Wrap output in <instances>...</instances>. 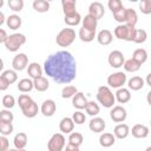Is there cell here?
I'll return each instance as SVG.
<instances>
[{
  "label": "cell",
  "mask_w": 151,
  "mask_h": 151,
  "mask_svg": "<svg viewBox=\"0 0 151 151\" xmlns=\"http://www.w3.org/2000/svg\"><path fill=\"white\" fill-rule=\"evenodd\" d=\"M45 73L58 84H68L77 76V61L68 51H58L44 63Z\"/></svg>",
  "instance_id": "1"
},
{
  "label": "cell",
  "mask_w": 151,
  "mask_h": 151,
  "mask_svg": "<svg viewBox=\"0 0 151 151\" xmlns=\"http://www.w3.org/2000/svg\"><path fill=\"white\" fill-rule=\"evenodd\" d=\"M97 100L104 106V107H113V104L116 101L114 94L107 86H99L97 91Z\"/></svg>",
  "instance_id": "2"
},
{
  "label": "cell",
  "mask_w": 151,
  "mask_h": 151,
  "mask_svg": "<svg viewBox=\"0 0 151 151\" xmlns=\"http://www.w3.org/2000/svg\"><path fill=\"white\" fill-rule=\"evenodd\" d=\"M26 42V37L21 33H13L7 35L6 40H5V47L9 51V52H17L24 44Z\"/></svg>",
  "instance_id": "3"
},
{
  "label": "cell",
  "mask_w": 151,
  "mask_h": 151,
  "mask_svg": "<svg viewBox=\"0 0 151 151\" xmlns=\"http://www.w3.org/2000/svg\"><path fill=\"white\" fill-rule=\"evenodd\" d=\"M76 39V32L73 28H63L55 38L57 44L60 47H67L70 46Z\"/></svg>",
  "instance_id": "4"
},
{
  "label": "cell",
  "mask_w": 151,
  "mask_h": 151,
  "mask_svg": "<svg viewBox=\"0 0 151 151\" xmlns=\"http://www.w3.org/2000/svg\"><path fill=\"white\" fill-rule=\"evenodd\" d=\"M65 137L63 133H54L48 143H47V149L48 151H63V149L65 147Z\"/></svg>",
  "instance_id": "5"
},
{
  "label": "cell",
  "mask_w": 151,
  "mask_h": 151,
  "mask_svg": "<svg viewBox=\"0 0 151 151\" xmlns=\"http://www.w3.org/2000/svg\"><path fill=\"white\" fill-rule=\"evenodd\" d=\"M126 83V74L124 72H114L107 77V85L113 88H120Z\"/></svg>",
  "instance_id": "6"
},
{
  "label": "cell",
  "mask_w": 151,
  "mask_h": 151,
  "mask_svg": "<svg viewBox=\"0 0 151 151\" xmlns=\"http://www.w3.org/2000/svg\"><path fill=\"white\" fill-rule=\"evenodd\" d=\"M107 61H109V64H110L111 67L118 68V67L123 66V64L125 61V58H124V54L120 51L114 50V51L110 52L109 58H107Z\"/></svg>",
  "instance_id": "7"
},
{
  "label": "cell",
  "mask_w": 151,
  "mask_h": 151,
  "mask_svg": "<svg viewBox=\"0 0 151 151\" xmlns=\"http://www.w3.org/2000/svg\"><path fill=\"white\" fill-rule=\"evenodd\" d=\"M110 117L114 123H122L126 119L127 113H126V110L123 106L117 105V106H113L112 110L110 111Z\"/></svg>",
  "instance_id": "8"
},
{
  "label": "cell",
  "mask_w": 151,
  "mask_h": 151,
  "mask_svg": "<svg viewBox=\"0 0 151 151\" xmlns=\"http://www.w3.org/2000/svg\"><path fill=\"white\" fill-rule=\"evenodd\" d=\"M28 64V57L25 53H19L13 58L12 66L14 71H22Z\"/></svg>",
  "instance_id": "9"
},
{
  "label": "cell",
  "mask_w": 151,
  "mask_h": 151,
  "mask_svg": "<svg viewBox=\"0 0 151 151\" xmlns=\"http://www.w3.org/2000/svg\"><path fill=\"white\" fill-rule=\"evenodd\" d=\"M88 14L92 15L94 19H101L105 14V9H104V6L103 4H100L99 1H94V2H91L90 7H88Z\"/></svg>",
  "instance_id": "10"
},
{
  "label": "cell",
  "mask_w": 151,
  "mask_h": 151,
  "mask_svg": "<svg viewBox=\"0 0 151 151\" xmlns=\"http://www.w3.org/2000/svg\"><path fill=\"white\" fill-rule=\"evenodd\" d=\"M55 110H57V105H55V101L52 99L45 100L40 107V111L45 117H52L55 113Z\"/></svg>",
  "instance_id": "11"
},
{
  "label": "cell",
  "mask_w": 151,
  "mask_h": 151,
  "mask_svg": "<svg viewBox=\"0 0 151 151\" xmlns=\"http://www.w3.org/2000/svg\"><path fill=\"white\" fill-rule=\"evenodd\" d=\"M88 127L92 132L94 133H99V132H103L104 129L106 127V124H105V120L100 117H94L90 120L88 123Z\"/></svg>",
  "instance_id": "12"
},
{
  "label": "cell",
  "mask_w": 151,
  "mask_h": 151,
  "mask_svg": "<svg viewBox=\"0 0 151 151\" xmlns=\"http://www.w3.org/2000/svg\"><path fill=\"white\" fill-rule=\"evenodd\" d=\"M38 111H39V107H38V104L34 100H32L29 104H27L24 107H21L22 114L25 117H27V118H34L38 114Z\"/></svg>",
  "instance_id": "13"
},
{
  "label": "cell",
  "mask_w": 151,
  "mask_h": 151,
  "mask_svg": "<svg viewBox=\"0 0 151 151\" xmlns=\"http://www.w3.org/2000/svg\"><path fill=\"white\" fill-rule=\"evenodd\" d=\"M87 101H88V100L86 99V97H85V94H84L83 92H77V93L72 97V105H73L76 109H78V110L85 109Z\"/></svg>",
  "instance_id": "14"
},
{
  "label": "cell",
  "mask_w": 151,
  "mask_h": 151,
  "mask_svg": "<svg viewBox=\"0 0 151 151\" xmlns=\"http://www.w3.org/2000/svg\"><path fill=\"white\" fill-rule=\"evenodd\" d=\"M131 133L134 138H146L149 136V127L143 124H136L132 127Z\"/></svg>",
  "instance_id": "15"
},
{
  "label": "cell",
  "mask_w": 151,
  "mask_h": 151,
  "mask_svg": "<svg viewBox=\"0 0 151 151\" xmlns=\"http://www.w3.org/2000/svg\"><path fill=\"white\" fill-rule=\"evenodd\" d=\"M97 40H98V42L100 45H104V46L110 45L112 42V40H113V37H112L111 31H109V29H101L98 33V35H97Z\"/></svg>",
  "instance_id": "16"
},
{
  "label": "cell",
  "mask_w": 151,
  "mask_h": 151,
  "mask_svg": "<svg viewBox=\"0 0 151 151\" xmlns=\"http://www.w3.org/2000/svg\"><path fill=\"white\" fill-rule=\"evenodd\" d=\"M114 99L118 100V103L120 104H125V103H129L130 99H131V93L127 88L125 87H120L117 90L116 94H114Z\"/></svg>",
  "instance_id": "17"
},
{
  "label": "cell",
  "mask_w": 151,
  "mask_h": 151,
  "mask_svg": "<svg viewBox=\"0 0 151 151\" xmlns=\"http://www.w3.org/2000/svg\"><path fill=\"white\" fill-rule=\"evenodd\" d=\"M74 129V123L72 120V118L70 117H64L60 123H59V130L63 133H71Z\"/></svg>",
  "instance_id": "18"
},
{
  "label": "cell",
  "mask_w": 151,
  "mask_h": 151,
  "mask_svg": "<svg viewBox=\"0 0 151 151\" xmlns=\"http://www.w3.org/2000/svg\"><path fill=\"white\" fill-rule=\"evenodd\" d=\"M27 134L25 132H19L14 136V139H13V144H14V147L17 150H21V149H25L26 145H27Z\"/></svg>",
  "instance_id": "19"
},
{
  "label": "cell",
  "mask_w": 151,
  "mask_h": 151,
  "mask_svg": "<svg viewBox=\"0 0 151 151\" xmlns=\"http://www.w3.org/2000/svg\"><path fill=\"white\" fill-rule=\"evenodd\" d=\"M130 133L129 125L126 124H118L113 130V136L118 139H125Z\"/></svg>",
  "instance_id": "20"
},
{
  "label": "cell",
  "mask_w": 151,
  "mask_h": 151,
  "mask_svg": "<svg viewBox=\"0 0 151 151\" xmlns=\"http://www.w3.org/2000/svg\"><path fill=\"white\" fill-rule=\"evenodd\" d=\"M97 25H98V20L94 19L90 14L85 15V18L83 19V28H85V29H87L90 32H96Z\"/></svg>",
  "instance_id": "21"
},
{
  "label": "cell",
  "mask_w": 151,
  "mask_h": 151,
  "mask_svg": "<svg viewBox=\"0 0 151 151\" xmlns=\"http://www.w3.org/2000/svg\"><path fill=\"white\" fill-rule=\"evenodd\" d=\"M27 73H28V76H29L32 79H37V78L41 77V74H42V68H41V66H40L38 63H31V64H28Z\"/></svg>",
  "instance_id": "22"
},
{
  "label": "cell",
  "mask_w": 151,
  "mask_h": 151,
  "mask_svg": "<svg viewBox=\"0 0 151 151\" xmlns=\"http://www.w3.org/2000/svg\"><path fill=\"white\" fill-rule=\"evenodd\" d=\"M114 142H116V137L110 132L101 133L100 137H99V144L103 147H110L114 144Z\"/></svg>",
  "instance_id": "23"
},
{
  "label": "cell",
  "mask_w": 151,
  "mask_h": 151,
  "mask_svg": "<svg viewBox=\"0 0 151 151\" xmlns=\"http://www.w3.org/2000/svg\"><path fill=\"white\" fill-rule=\"evenodd\" d=\"M33 87L38 91V92H44L50 87V83L45 77H39L37 79H33Z\"/></svg>",
  "instance_id": "24"
},
{
  "label": "cell",
  "mask_w": 151,
  "mask_h": 151,
  "mask_svg": "<svg viewBox=\"0 0 151 151\" xmlns=\"http://www.w3.org/2000/svg\"><path fill=\"white\" fill-rule=\"evenodd\" d=\"M137 21H138V15H137L136 11L132 8H126L125 9V25L134 27Z\"/></svg>",
  "instance_id": "25"
},
{
  "label": "cell",
  "mask_w": 151,
  "mask_h": 151,
  "mask_svg": "<svg viewBox=\"0 0 151 151\" xmlns=\"http://www.w3.org/2000/svg\"><path fill=\"white\" fill-rule=\"evenodd\" d=\"M144 79L142 77H138V76H134L132 77L131 79H129L127 81V85H129V88L132 90V91H138L140 88L144 87Z\"/></svg>",
  "instance_id": "26"
},
{
  "label": "cell",
  "mask_w": 151,
  "mask_h": 151,
  "mask_svg": "<svg viewBox=\"0 0 151 151\" xmlns=\"http://www.w3.org/2000/svg\"><path fill=\"white\" fill-rule=\"evenodd\" d=\"M18 90L22 93H27V92H31L34 87H33V80L28 79V78H24L21 79L19 83H18Z\"/></svg>",
  "instance_id": "27"
},
{
  "label": "cell",
  "mask_w": 151,
  "mask_h": 151,
  "mask_svg": "<svg viewBox=\"0 0 151 151\" xmlns=\"http://www.w3.org/2000/svg\"><path fill=\"white\" fill-rule=\"evenodd\" d=\"M21 22H22L21 21V18L19 15H17V14H12V15H9L6 19V24H7L8 28H11V29H18V28H20Z\"/></svg>",
  "instance_id": "28"
},
{
  "label": "cell",
  "mask_w": 151,
  "mask_h": 151,
  "mask_svg": "<svg viewBox=\"0 0 151 151\" xmlns=\"http://www.w3.org/2000/svg\"><path fill=\"white\" fill-rule=\"evenodd\" d=\"M132 59L134 61H137L139 65L144 64L146 61V59H147V52H146V50H144V48H137V50H134V52L132 54Z\"/></svg>",
  "instance_id": "29"
},
{
  "label": "cell",
  "mask_w": 151,
  "mask_h": 151,
  "mask_svg": "<svg viewBox=\"0 0 151 151\" xmlns=\"http://www.w3.org/2000/svg\"><path fill=\"white\" fill-rule=\"evenodd\" d=\"M61 6H63V12L65 15H70L76 11V0H63L61 1Z\"/></svg>",
  "instance_id": "30"
},
{
  "label": "cell",
  "mask_w": 151,
  "mask_h": 151,
  "mask_svg": "<svg viewBox=\"0 0 151 151\" xmlns=\"http://www.w3.org/2000/svg\"><path fill=\"white\" fill-rule=\"evenodd\" d=\"M32 6L39 13H45L50 9V2L46 1V0H34Z\"/></svg>",
  "instance_id": "31"
},
{
  "label": "cell",
  "mask_w": 151,
  "mask_h": 151,
  "mask_svg": "<svg viewBox=\"0 0 151 151\" xmlns=\"http://www.w3.org/2000/svg\"><path fill=\"white\" fill-rule=\"evenodd\" d=\"M64 20H65L66 25H68V26H77L81 21V17H80V14L78 12H74V13H72L70 15H65Z\"/></svg>",
  "instance_id": "32"
},
{
  "label": "cell",
  "mask_w": 151,
  "mask_h": 151,
  "mask_svg": "<svg viewBox=\"0 0 151 151\" xmlns=\"http://www.w3.org/2000/svg\"><path fill=\"white\" fill-rule=\"evenodd\" d=\"M1 77L7 81L8 85L14 84L18 80V74H17V72L14 70H6V71H4Z\"/></svg>",
  "instance_id": "33"
},
{
  "label": "cell",
  "mask_w": 151,
  "mask_h": 151,
  "mask_svg": "<svg viewBox=\"0 0 151 151\" xmlns=\"http://www.w3.org/2000/svg\"><path fill=\"white\" fill-rule=\"evenodd\" d=\"M84 142V137L80 132H71L70 137H68V144L76 145V146H80Z\"/></svg>",
  "instance_id": "34"
},
{
  "label": "cell",
  "mask_w": 151,
  "mask_h": 151,
  "mask_svg": "<svg viewBox=\"0 0 151 151\" xmlns=\"http://www.w3.org/2000/svg\"><path fill=\"white\" fill-rule=\"evenodd\" d=\"M94 37H96V32H90V31H87V29H85V28H83V27L79 29V38H80V40L84 41V42H90V41H92V40L94 39Z\"/></svg>",
  "instance_id": "35"
},
{
  "label": "cell",
  "mask_w": 151,
  "mask_h": 151,
  "mask_svg": "<svg viewBox=\"0 0 151 151\" xmlns=\"http://www.w3.org/2000/svg\"><path fill=\"white\" fill-rule=\"evenodd\" d=\"M123 66H124V70H125L126 72H137V71L140 68V65H139L137 61H134L132 58L125 60L124 64H123Z\"/></svg>",
  "instance_id": "36"
},
{
  "label": "cell",
  "mask_w": 151,
  "mask_h": 151,
  "mask_svg": "<svg viewBox=\"0 0 151 151\" xmlns=\"http://www.w3.org/2000/svg\"><path fill=\"white\" fill-rule=\"evenodd\" d=\"M126 33H127V28L125 24H120L114 28V37L117 39L120 40H125L126 39Z\"/></svg>",
  "instance_id": "37"
},
{
  "label": "cell",
  "mask_w": 151,
  "mask_h": 151,
  "mask_svg": "<svg viewBox=\"0 0 151 151\" xmlns=\"http://www.w3.org/2000/svg\"><path fill=\"white\" fill-rule=\"evenodd\" d=\"M85 110H86V113L90 114V116H92V117L93 116H97L99 113V111H100L99 105L97 103H94V101H87V104L85 106Z\"/></svg>",
  "instance_id": "38"
},
{
  "label": "cell",
  "mask_w": 151,
  "mask_h": 151,
  "mask_svg": "<svg viewBox=\"0 0 151 151\" xmlns=\"http://www.w3.org/2000/svg\"><path fill=\"white\" fill-rule=\"evenodd\" d=\"M147 39V33L145 29H137L136 28V32H134V37H133V42H137V44H142V42H145Z\"/></svg>",
  "instance_id": "39"
},
{
  "label": "cell",
  "mask_w": 151,
  "mask_h": 151,
  "mask_svg": "<svg viewBox=\"0 0 151 151\" xmlns=\"http://www.w3.org/2000/svg\"><path fill=\"white\" fill-rule=\"evenodd\" d=\"M78 92V90H77V87L76 86H73V85H67V86H65L63 90H61V97L63 98H71V97H73L76 93Z\"/></svg>",
  "instance_id": "40"
},
{
  "label": "cell",
  "mask_w": 151,
  "mask_h": 151,
  "mask_svg": "<svg viewBox=\"0 0 151 151\" xmlns=\"http://www.w3.org/2000/svg\"><path fill=\"white\" fill-rule=\"evenodd\" d=\"M13 132V124L12 123H6V122H0V134L1 136H8Z\"/></svg>",
  "instance_id": "41"
},
{
  "label": "cell",
  "mask_w": 151,
  "mask_h": 151,
  "mask_svg": "<svg viewBox=\"0 0 151 151\" xmlns=\"http://www.w3.org/2000/svg\"><path fill=\"white\" fill-rule=\"evenodd\" d=\"M2 105H4V107H5L6 110L12 109V107L15 105V99H14V97L11 96V94L4 96V98H2Z\"/></svg>",
  "instance_id": "42"
},
{
  "label": "cell",
  "mask_w": 151,
  "mask_h": 151,
  "mask_svg": "<svg viewBox=\"0 0 151 151\" xmlns=\"http://www.w3.org/2000/svg\"><path fill=\"white\" fill-rule=\"evenodd\" d=\"M8 6L14 12H20L24 8V1L22 0H8Z\"/></svg>",
  "instance_id": "43"
},
{
  "label": "cell",
  "mask_w": 151,
  "mask_h": 151,
  "mask_svg": "<svg viewBox=\"0 0 151 151\" xmlns=\"http://www.w3.org/2000/svg\"><path fill=\"white\" fill-rule=\"evenodd\" d=\"M13 113L9 110H1L0 111V122H6V123H12L13 122Z\"/></svg>",
  "instance_id": "44"
},
{
  "label": "cell",
  "mask_w": 151,
  "mask_h": 151,
  "mask_svg": "<svg viewBox=\"0 0 151 151\" xmlns=\"http://www.w3.org/2000/svg\"><path fill=\"white\" fill-rule=\"evenodd\" d=\"M72 120H73V123H74V124L81 125V124H84V123H85L86 117H85V114H84L81 111H76V112L73 113V116H72Z\"/></svg>",
  "instance_id": "45"
},
{
  "label": "cell",
  "mask_w": 151,
  "mask_h": 151,
  "mask_svg": "<svg viewBox=\"0 0 151 151\" xmlns=\"http://www.w3.org/2000/svg\"><path fill=\"white\" fill-rule=\"evenodd\" d=\"M125 9H126L125 7H122L120 9H118V11H116V12L112 13L116 21H118V22H120V24L125 22Z\"/></svg>",
  "instance_id": "46"
},
{
  "label": "cell",
  "mask_w": 151,
  "mask_h": 151,
  "mask_svg": "<svg viewBox=\"0 0 151 151\" xmlns=\"http://www.w3.org/2000/svg\"><path fill=\"white\" fill-rule=\"evenodd\" d=\"M139 8H140L142 13L150 14L151 13V1L150 0H142L139 2Z\"/></svg>",
  "instance_id": "47"
},
{
  "label": "cell",
  "mask_w": 151,
  "mask_h": 151,
  "mask_svg": "<svg viewBox=\"0 0 151 151\" xmlns=\"http://www.w3.org/2000/svg\"><path fill=\"white\" fill-rule=\"evenodd\" d=\"M107 6H109V8L111 9L112 13L116 12V11H118V9H120L122 7H124L123 6V2L120 0H109Z\"/></svg>",
  "instance_id": "48"
},
{
  "label": "cell",
  "mask_w": 151,
  "mask_h": 151,
  "mask_svg": "<svg viewBox=\"0 0 151 151\" xmlns=\"http://www.w3.org/2000/svg\"><path fill=\"white\" fill-rule=\"evenodd\" d=\"M32 100H33V99H32L28 94H21V96H19V98H18V104H19V106H20V109H21V107H24L25 105L29 104Z\"/></svg>",
  "instance_id": "49"
},
{
  "label": "cell",
  "mask_w": 151,
  "mask_h": 151,
  "mask_svg": "<svg viewBox=\"0 0 151 151\" xmlns=\"http://www.w3.org/2000/svg\"><path fill=\"white\" fill-rule=\"evenodd\" d=\"M127 28V33H126V41H133V37H134V32H136V27L133 26H129L126 25Z\"/></svg>",
  "instance_id": "50"
},
{
  "label": "cell",
  "mask_w": 151,
  "mask_h": 151,
  "mask_svg": "<svg viewBox=\"0 0 151 151\" xmlns=\"http://www.w3.org/2000/svg\"><path fill=\"white\" fill-rule=\"evenodd\" d=\"M9 142L5 136H0V151H6L8 150Z\"/></svg>",
  "instance_id": "51"
},
{
  "label": "cell",
  "mask_w": 151,
  "mask_h": 151,
  "mask_svg": "<svg viewBox=\"0 0 151 151\" xmlns=\"http://www.w3.org/2000/svg\"><path fill=\"white\" fill-rule=\"evenodd\" d=\"M8 84H7V81L0 76V91H6L7 88H8Z\"/></svg>",
  "instance_id": "52"
},
{
  "label": "cell",
  "mask_w": 151,
  "mask_h": 151,
  "mask_svg": "<svg viewBox=\"0 0 151 151\" xmlns=\"http://www.w3.org/2000/svg\"><path fill=\"white\" fill-rule=\"evenodd\" d=\"M6 38H7V33H6V31L2 29V28H0V44H1V42H5Z\"/></svg>",
  "instance_id": "53"
},
{
  "label": "cell",
  "mask_w": 151,
  "mask_h": 151,
  "mask_svg": "<svg viewBox=\"0 0 151 151\" xmlns=\"http://www.w3.org/2000/svg\"><path fill=\"white\" fill-rule=\"evenodd\" d=\"M65 151H79V146H76V145H72V144H67Z\"/></svg>",
  "instance_id": "54"
},
{
  "label": "cell",
  "mask_w": 151,
  "mask_h": 151,
  "mask_svg": "<svg viewBox=\"0 0 151 151\" xmlns=\"http://www.w3.org/2000/svg\"><path fill=\"white\" fill-rule=\"evenodd\" d=\"M6 21V18H5V15H4V13L2 12H0V26L4 24Z\"/></svg>",
  "instance_id": "55"
},
{
  "label": "cell",
  "mask_w": 151,
  "mask_h": 151,
  "mask_svg": "<svg viewBox=\"0 0 151 151\" xmlns=\"http://www.w3.org/2000/svg\"><path fill=\"white\" fill-rule=\"evenodd\" d=\"M2 68H4V61H2V59L0 58V71H2Z\"/></svg>",
  "instance_id": "56"
},
{
  "label": "cell",
  "mask_w": 151,
  "mask_h": 151,
  "mask_svg": "<svg viewBox=\"0 0 151 151\" xmlns=\"http://www.w3.org/2000/svg\"><path fill=\"white\" fill-rule=\"evenodd\" d=\"M150 76H151V74L149 73V74H147V79H146V83H147V85H151V83H150Z\"/></svg>",
  "instance_id": "57"
},
{
  "label": "cell",
  "mask_w": 151,
  "mask_h": 151,
  "mask_svg": "<svg viewBox=\"0 0 151 151\" xmlns=\"http://www.w3.org/2000/svg\"><path fill=\"white\" fill-rule=\"evenodd\" d=\"M4 6V0H0V8Z\"/></svg>",
  "instance_id": "58"
},
{
  "label": "cell",
  "mask_w": 151,
  "mask_h": 151,
  "mask_svg": "<svg viewBox=\"0 0 151 151\" xmlns=\"http://www.w3.org/2000/svg\"><path fill=\"white\" fill-rule=\"evenodd\" d=\"M6 151H18L17 149H8V150H6Z\"/></svg>",
  "instance_id": "59"
},
{
  "label": "cell",
  "mask_w": 151,
  "mask_h": 151,
  "mask_svg": "<svg viewBox=\"0 0 151 151\" xmlns=\"http://www.w3.org/2000/svg\"><path fill=\"white\" fill-rule=\"evenodd\" d=\"M145 151H151V146H149V147H146V150Z\"/></svg>",
  "instance_id": "60"
},
{
  "label": "cell",
  "mask_w": 151,
  "mask_h": 151,
  "mask_svg": "<svg viewBox=\"0 0 151 151\" xmlns=\"http://www.w3.org/2000/svg\"><path fill=\"white\" fill-rule=\"evenodd\" d=\"M18 151H27V150H25V149H21V150H18Z\"/></svg>",
  "instance_id": "61"
}]
</instances>
